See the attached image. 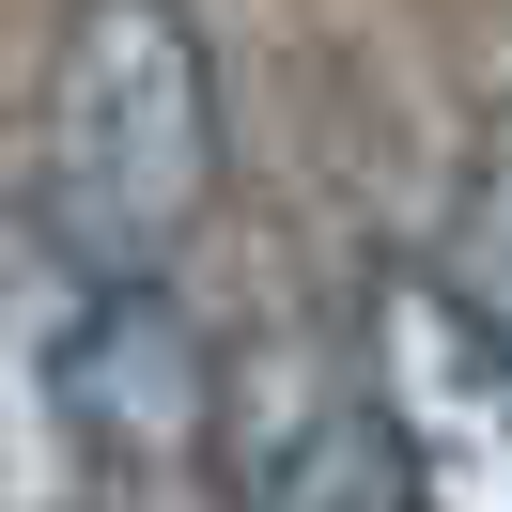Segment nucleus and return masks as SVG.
<instances>
[{
    "instance_id": "f257e3e1",
    "label": "nucleus",
    "mask_w": 512,
    "mask_h": 512,
    "mask_svg": "<svg viewBox=\"0 0 512 512\" xmlns=\"http://www.w3.org/2000/svg\"><path fill=\"white\" fill-rule=\"evenodd\" d=\"M218 202V63L187 0H78L47 63V218L109 264L156 280Z\"/></svg>"
},
{
    "instance_id": "20e7f679",
    "label": "nucleus",
    "mask_w": 512,
    "mask_h": 512,
    "mask_svg": "<svg viewBox=\"0 0 512 512\" xmlns=\"http://www.w3.org/2000/svg\"><path fill=\"white\" fill-rule=\"evenodd\" d=\"M218 481L264 497V512H404V497H419L373 357H357V388H342L311 342H264L249 373H233V404H218Z\"/></svg>"
},
{
    "instance_id": "f03ea898",
    "label": "nucleus",
    "mask_w": 512,
    "mask_h": 512,
    "mask_svg": "<svg viewBox=\"0 0 512 512\" xmlns=\"http://www.w3.org/2000/svg\"><path fill=\"white\" fill-rule=\"evenodd\" d=\"M357 357H373L388 419H404L419 497L512 512V311H481L450 264H373V295H357Z\"/></svg>"
},
{
    "instance_id": "7ed1b4c3",
    "label": "nucleus",
    "mask_w": 512,
    "mask_h": 512,
    "mask_svg": "<svg viewBox=\"0 0 512 512\" xmlns=\"http://www.w3.org/2000/svg\"><path fill=\"white\" fill-rule=\"evenodd\" d=\"M94 311L109 264L63 218L0 202V497H78L94 481Z\"/></svg>"
},
{
    "instance_id": "39448f33",
    "label": "nucleus",
    "mask_w": 512,
    "mask_h": 512,
    "mask_svg": "<svg viewBox=\"0 0 512 512\" xmlns=\"http://www.w3.org/2000/svg\"><path fill=\"white\" fill-rule=\"evenodd\" d=\"M218 404H233L218 342H202L156 280H109V311H94V481H187V466H218V450H202Z\"/></svg>"
}]
</instances>
